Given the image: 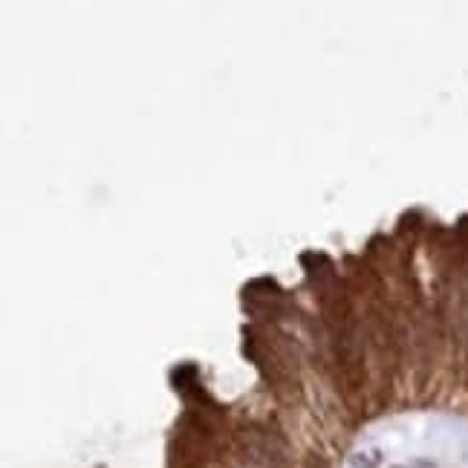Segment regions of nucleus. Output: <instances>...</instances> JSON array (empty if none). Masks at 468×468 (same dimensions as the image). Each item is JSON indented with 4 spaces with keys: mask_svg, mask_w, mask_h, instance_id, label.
Listing matches in <instances>:
<instances>
[{
    "mask_svg": "<svg viewBox=\"0 0 468 468\" xmlns=\"http://www.w3.org/2000/svg\"><path fill=\"white\" fill-rule=\"evenodd\" d=\"M356 468H376V454H364V457H356V462H353Z\"/></svg>",
    "mask_w": 468,
    "mask_h": 468,
    "instance_id": "1",
    "label": "nucleus"
}]
</instances>
